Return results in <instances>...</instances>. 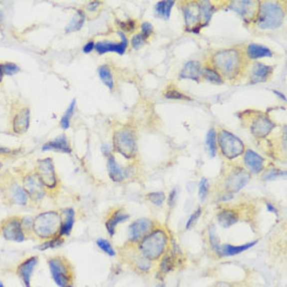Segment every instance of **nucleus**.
I'll use <instances>...</instances> for the list:
<instances>
[{
	"mask_svg": "<svg viewBox=\"0 0 287 287\" xmlns=\"http://www.w3.org/2000/svg\"><path fill=\"white\" fill-rule=\"evenodd\" d=\"M0 70L2 71L3 75L13 76L20 72V67L14 62H2L0 63Z\"/></svg>",
	"mask_w": 287,
	"mask_h": 287,
	"instance_id": "4c0bfd02",
	"label": "nucleus"
},
{
	"mask_svg": "<svg viewBox=\"0 0 287 287\" xmlns=\"http://www.w3.org/2000/svg\"><path fill=\"white\" fill-rule=\"evenodd\" d=\"M209 188H210L209 181L207 180L206 178L201 179L200 184H199V198H200L201 202H204L207 199V197H208Z\"/></svg>",
	"mask_w": 287,
	"mask_h": 287,
	"instance_id": "79ce46f5",
	"label": "nucleus"
},
{
	"mask_svg": "<svg viewBox=\"0 0 287 287\" xmlns=\"http://www.w3.org/2000/svg\"><path fill=\"white\" fill-rule=\"evenodd\" d=\"M117 34L120 38V42H113V41H108L103 40L95 43V51L102 55L108 52H115L118 53L120 55L124 54L126 48H128L129 41L128 38L125 37V33L123 31H118Z\"/></svg>",
	"mask_w": 287,
	"mask_h": 287,
	"instance_id": "f8f14e48",
	"label": "nucleus"
},
{
	"mask_svg": "<svg viewBox=\"0 0 287 287\" xmlns=\"http://www.w3.org/2000/svg\"><path fill=\"white\" fill-rule=\"evenodd\" d=\"M257 5V2L255 1H235L232 2V8L238 13L245 20H247L249 17L251 19L255 14V6Z\"/></svg>",
	"mask_w": 287,
	"mask_h": 287,
	"instance_id": "cd10ccee",
	"label": "nucleus"
},
{
	"mask_svg": "<svg viewBox=\"0 0 287 287\" xmlns=\"http://www.w3.org/2000/svg\"><path fill=\"white\" fill-rule=\"evenodd\" d=\"M180 250L177 248V250L174 248L170 252L165 253V254L161 258L160 262V272L166 275L170 272H172L176 268V263L178 261V255L182 254V253H179Z\"/></svg>",
	"mask_w": 287,
	"mask_h": 287,
	"instance_id": "b1692460",
	"label": "nucleus"
},
{
	"mask_svg": "<svg viewBox=\"0 0 287 287\" xmlns=\"http://www.w3.org/2000/svg\"><path fill=\"white\" fill-rule=\"evenodd\" d=\"M95 50V42L94 41H88L83 47V52L86 54L91 53L92 51Z\"/></svg>",
	"mask_w": 287,
	"mask_h": 287,
	"instance_id": "603ef678",
	"label": "nucleus"
},
{
	"mask_svg": "<svg viewBox=\"0 0 287 287\" xmlns=\"http://www.w3.org/2000/svg\"><path fill=\"white\" fill-rule=\"evenodd\" d=\"M42 152H59L63 154H71V147L66 135H60L54 139L46 142L41 147Z\"/></svg>",
	"mask_w": 287,
	"mask_h": 287,
	"instance_id": "a211bd4d",
	"label": "nucleus"
},
{
	"mask_svg": "<svg viewBox=\"0 0 287 287\" xmlns=\"http://www.w3.org/2000/svg\"><path fill=\"white\" fill-rule=\"evenodd\" d=\"M273 54L274 53L270 48L259 44L252 43L248 45L247 47V55L251 60H257L261 59V57H271Z\"/></svg>",
	"mask_w": 287,
	"mask_h": 287,
	"instance_id": "c85d7f7f",
	"label": "nucleus"
},
{
	"mask_svg": "<svg viewBox=\"0 0 287 287\" xmlns=\"http://www.w3.org/2000/svg\"><path fill=\"white\" fill-rule=\"evenodd\" d=\"M21 225L23 230L26 235H32V223H33V217L31 216H23L20 217Z\"/></svg>",
	"mask_w": 287,
	"mask_h": 287,
	"instance_id": "49530a36",
	"label": "nucleus"
},
{
	"mask_svg": "<svg viewBox=\"0 0 287 287\" xmlns=\"http://www.w3.org/2000/svg\"><path fill=\"white\" fill-rule=\"evenodd\" d=\"M146 198L153 205L157 207H161L165 201V194L163 192H152V193H148L146 195Z\"/></svg>",
	"mask_w": 287,
	"mask_h": 287,
	"instance_id": "37998d69",
	"label": "nucleus"
},
{
	"mask_svg": "<svg viewBox=\"0 0 287 287\" xmlns=\"http://www.w3.org/2000/svg\"><path fill=\"white\" fill-rule=\"evenodd\" d=\"M184 17H185L186 28L190 31L201 29L202 25V9L200 2H191L184 8Z\"/></svg>",
	"mask_w": 287,
	"mask_h": 287,
	"instance_id": "f3484780",
	"label": "nucleus"
},
{
	"mask_svg": "<svg viewBox=\"0 0 287 287\" xmlns=\"http://www.w3.org/2000/svg\"><path fill=\"white\" fill-rule=\"evenodd\" d=\"M202 211H203L202 208H199V209H197L191 214V216L189 217V220L187 221V224H186V229L187 230L190 229L195 223H197V221L199 220L200 216L202 215Z\"/></svg>",
	"mask_w": 287,
	"mask_h": 287,
	"instance_id": "09e8293b",
	"label": "nucleus"
},
{
	"mask_svg": "<svg viewBox=\"0 0 287 287\" xmlns=\"http://www.w3.org/2000/svg\"><path fill=\"white\" fill-rule=\"evenodd\" d=\"M5 195L13 205L27 206L30 202L28 194L26 193L25 189L23 188L22 184L16 180H11L6 184Z\"/></svg>",
	"mask_w": 287,
	"mask_h": 287,
	"instance_id": "ddd939ff",
	"label": "nucleus"
},
{
	"mask_svg": "<svg viewBox=\"0 0 287 287\" xmlns=\"http://www.w3.org/2000/svg\"><path fill=\"white\" fill-rule=\"evenodd\" d=\"M39 263V257L36 255L29 256L22 260L16 268V275L21 280L24 287H31V278Z\"/></svg>",
	"mask_w": 287,
	"mask_h": 287,
	"instance_id": "9b49d317",
	"label": "nucleus"
},
{
	"mask_svg": "<svg viewBox=\"0 0 287 287\" xmlns=\"http://www.w3.org/2000/svg\"><path fill=\"white\" fill-rule=\"evenodd\" d=\"M86 20V15L83 10H76L75 14L73 15L72 19L70 22L68 23V25L65 28L66 32H73V31H78L82 29L83 25L85 24Z\"/></svg>",
	"mask_w": 287,
	"mask_h": 287,
	"instance_id": "7c9ffc66",
	"label": "nucleus"
},
{
	"mask_svg": "<svg viewBox=\"0 0 287 287\" xmlns=\"http://www.w3.org/2000/svg\"><path fill=\"white\" fill-rule=\"evenodd\" d=\"M96 245L103 253H106L108 256L114 257L115 255H116V253H115V250L113 249V247H112V245H111V243H110L109 240L103 239V238H99V239L96 240Z\"/></svg>",
	"mask_w": 287,
	"mask_h": 287,
	"instance_id": "ea45409f",
	"label": "nucleus"
},
{
	"mask_svg": "<svg viewBox=\"0 0 287 287\" xmlns=\"http://www.w3.org/2000/svg\"><path fill=\"white\" fill-rule=\"evenodd\" d=\"M239 220L238 213L232 209H225L217 215V221L223 228L228 229L235 225Z\"/></svg>",
	"mask_w": 287,
	"mask_h": 287,
	"instance_id": "c756f323",
	"label": "nucleus"
},
{
	"mask_svg": "<svg viewBox=\"0 0 287 287\" xmlns=\"http://www.w3.org/2000/svg\"><path fill=\"white\" fill-rule=\"evenodd\" d=\"M267 209H268V211L271 212V213L278 214V210L276 209V207H275L273 204H271V203H267Z\"/></svg>",
	"mask_w": 287,
	"mask_h": 287,
	"instance_id": "13d9d810",
	"label": "nucleus"
},
{
	"mask_svg": "<svg viewBox=\"0 0 287 287\" xmlns=\"http://www.w3.org/2000/svg\"><path fill=\"white\" fill-rule=\"evenodd\" d=\"M61 214L56 211H44L33 217L32 235L41 240H48L60 235Z\"/></svg>",
	"mask_w": 287,
	"mask_h": 287,
	"instance_id": "f257e3e1",
	"label": "nucleus"
},
{
	"mask_svg": "<svg viewBox=\"0 0 287 287\" xmlns=\"http://www.w3.org/2000/svg\"><path fill=\"white\" fill-rule=\"evenodd\" d=\"M101 152L103 155L107 156V157L111 156L112 155V145L111 144H103L101 146Z\"/></svg>",
	"mask_w": 287,
	"mask_h": 287,
	"instance_id": "6e6d98bb",
	"label": "nucleus"
},
{
	"mask_svg": "<svg viewBox=\"0 0 287 287\" xmlns=\"http://www.w3.org/2000/svg\"><path fill=\"white\" fill-rule=\"evenodd\" d=\"M244 160H245V164L250 170L251 174L257 175L263 170L264 159L260 155L255 153L254 151H251V149L247 151L245 154Z\"/></svg>",
	"mask_w": 287,
	"mask_h": 287,
	"instance_id": "4be33fe9",
	"label": "nucleus"
},
{
	"mask_svg": "<svg viewBox=\"0 0 287 287\" xmlns=\"http://www.w3.org/2000/svg\"><path fill=\"white\" fill-rule=\"evenodd\" d=\"M107 167H108V174L112 181L114 182H122L130 176L129 169H123L118 163L116 159L113 155L108 157L107 161Z\"/></svg>",
	"mask_w": 287,
	"mask_h": 287,
	"instance_id": "6ab92c4d",
	"label": "nucleus"
},
{
	"mask_svg": "<svg viewBox=\"0 0 287 287\" xmlns=\"http://www.w3.org/2000/svg\"><path fill=\"white\" fill-rule=\"evenodd\" d=\"M130 218V215L122 212L121 210H116L114 211L106 221V229L111 237H113L116 233V228L118 225L121 223L128 221Z\"/></svg>",
	"mask_w": 287,
	"mask_h": 287,
	"instance_id": "393cba45",
	"label": "nucleus"
},
{
	"mask_svg": "<svg viewBox=\"0 0 287 287\" xmlns=\"http://www.w3.org/2000/svg\"><path fill=\"white\" fill-rule=\"evenodd\" d=\"M33 171L36 172L37 177L47 193L56 190L59 187V178L56 175L52 158L46 157L39 159Z\"/></svg>",
	"mask_w": 287,
	"mask_h": 287,
	"instance_id": "423d86ee",
	"label": "nucleus"
},
{
	"mask_svg": "<svg viewBox=\"0 0 287 287\" xmlns=\"http://www.w3.org/2000/svg\"><path fill=\"white\" fill-rule=\"evenodd\" d=\"M218 144L224 157L233 160L245 152V144L238 137L226 130L218 133Z\"/></svg>",
	"mask_w": 287,
	"mask_h": 287,
	"instance_id": "6e6552de",
	"label": "nucleus"
},
{
	"mask_svg": "<svg viewBox=\"0 0 287 287\" xmlns=\"http://www.w3.org/2000/svg\"><path fill=\"white\" fill-rule=\"evenodd\" d=\"M202 70L203 69L199 62L190 61L183 67L180 72V77L182 79H193L198 82L202 77Z\"/></svg>",
	"mask_w": 287,
	"mask_h": 287,
	"instance_id": "a878e982",
	"label": "nucleus"
},
{
	"mask_svg": "<svg viewBox=\"0 0 287 287\" xmlns=\"http://www.w3.org/2000/svg\"><path fill=\"white\" fill-rule=\"evenodd\" d=\"M67 287H74V286L71 284V285H69V286H67Z\"/></svg>",
	"mask_w": 287,
	"mask_h": 287,
	"instance_id": "69168bd1",
	"label": "nucleus"
},
{
	"mask_svg": "<svg viewBox=\"0 0 287 287\" xmlns=\"http://www.w3.org/2000/svg\"><path fill=\"white\" fill-rule=\"evenodd\" d=\"M285 11L277 2L266 1L259 5L257 25L260 29H276L282 25Z\"/></svg>",
	"mask_w": 287,
	"mask_h": 287,
	"instance_id": "20e7f679",
	"label": "nucleus"
},
{
	"mask_svg": "<svg viewBox=\"0 0 287 287\" xmlns=\"http://www.w3.org/2000/svg\"><path fill=\"white\" fill-rule=\"evenodd\" d=\"M75 106H76V99L73 98L71 100V102L69 103L67 110L65 111L64 115H63L61 120H60L61 128L63 130H65V131L70 128V121H71V118H72L73 114H74V111H75Z\"/></svg>",
	"mask_w": 287,
	"mask_h": 287,
	"instance_id": "72a5a7b5",
	"label": "nucleus"
},
{
	"mask_svg": "<svg viewBox=\"0 0 287 287\" xmlns=\"http://www.w3.org/2000/svg\"><path fill=\"white\" fill-rule=\"evenodd\" d=\"M97 73H98V76H99L101 82L106 85V87L110 91H113V89H114V77H113V73H112L110 66H108L106 64L100 65L97 68Z\"/></svg>",
	"mask_w": 287,
	"mask_h": 287,
	"instance_id": "2f4dec72",
	"label": "nucleus"
},
{
	"mask_svg": "<svg viewBox=\"0 0 287 287\" xmlns=\"http://www.w3.org/2000/svg\"><path fill=\"white\" fill-rule=\"evenodd\" d=\"M168 236L161 229L152 231L139 243L141 255L148 260H157L162 257L167 250Z\"/></svg>",
	"mask_w": 287,
	"mask_h": 287,
	"instance_id": "7ed1b4c3",
	"label": "nucleus"
},
{
	"mask_svg": "<svg viewBox=\"0 0 287 287\" xmlns=\"http://www.w3.org/2000/svg\"><path fill=\"white\" fill-rule=\"evenodd\" d=\"M135 266H136V269L139 272L148 273L152 269V262L151 260H148L147 258L141 255L140 257H138L135 260Z\"/></svg>",
	"mask_w": 287,
	"mask_h": 287,
	"instance_id": "a19ab883",
	"label": "nucleus"
},
{
	"mask_svg": "<svg viewBox=\"0 0 287 287\" xmlns=\"http://www.w3.org/2000/svg\"><path fill=\"white\" fill-rule=\"evenodd\" d=\"M216 132L214 129H211L208 134H207V139H206V143H207V147H208V151L211 157H215L216 153H217V142H216Z\"/></svg>",
	"mask_w": 287,
	"mask_h": 287,
	"instance_id": "c9c22d12",
	"label": "nucleus"
},
{
	"mask_svg": "<svg viewBox=\"0 0 287 287\" xmlns=\"http://www.w3.org/2000/svg\"><path fill=\"white\" fill-rule=\"evenodd\" d=\"M273 72V67L262 64V63H255L252 67V71L250 75V82L251 84H258L263 83L269 79Z\"/></svg>",
	"mask_w": 287,
	"mask_h": 287,
	"instance_id": "412c9836",
	"label": "nucleus"
},
{
	"mask_svg": "<svg viewBox=\"0 0 287 287\" xmlns=\"http://www.w3.org/2000/svg\"><path fill=\"white\" fill-rule=\"evenodd\" d=\"M258 243L257 240L252 241V243L246 244V245H240V246H232V245H222L220 252H218V256L222 257H228V256H235L239 255L241 253H244L248 251L249 249L254 247Z\"/></svg>",
	"mask_w": 287,
	"mask_h": 287,
	"instance_id": "bb28decb",
	"label": "nucleus"
},
{
	"mask_svg": "<svg viewBox=\"0 0 287 287\" xmlns=\"http://www.w3.org/2000/svg\"><path fill=\"white\" fill-rule=\"evenodd\" d=\"M174 0H165V1H159L156 4V13L159 17L163 18L164 20H168L170 17L171 13V8L175 5Z\"/></svg>",
	"mask_w": 287,
	"mask_h": 287,
	"instance_id": "473e14b6",
	"label": "nucleus"
},
{
	"mask_svg": "<svg viewBox=\"0 0 287 287\" xmlns=\"http://www.w3.org/2000/svg\"><path fill=\"white\" fill-rule=\"evenodd\" d=\"M52 280L59 287H67L72 284L73 272L69 261L62 256L50 257L47 260Z\"/></svg>",
	"mask_w": 287,
	"mask_h": 287,
	"instance_id": "39448f33",
	"label": "nucleus"
},
{
	"mask_svg": "<svg viewBox=\"0 0 287 287\" xmlns=\"http://www.w3.org/2000/svg\"><path fill=\"white\" fill-rule=\"evenodd\" d=\"M101 5V2L99 1H93V2H89V4L87 5V9L89 11H94L97 9V7H99Z\"/></svg>",
	"mask_w": 287,
	"mask_h": 287,
	"instance_id": "4d7b16f0",
	"label": "nucleus"
},
{
	"mask_svg": "<svg viewBox=\"0 0 287 287\" xmlns=\"http://www.w3.org/2000/svg\"><path fill=\"white\" fill-rule=\"evenodd\" d=\"M156 287H165V285L163 283H159Z\"/></svg>",
	"mask_w": 287,
	"mask_h": 287,
	"instance_id": "e2e57ef3",
	"label": "nucleus"
},
{
	"mask_svg": "<svg viewBox=\"0 0 287 287\" xmlns=\"http://www.w3.org/2000/svg\"><path fill=\"white\" fill-rule=\"evenodd\" d=\"M0 287H5V286H4V284H3L1 281H0Z\"/></svg>",
	"mask_w": 287,
	"mask_h": 287,
	"instance_id": "0e129e2a",
	"label": "nucleus"
},
{
	"mask_svg": "<svg viewBox=\"0 0 287 287\" xmlns=\"http://www.w3.org/2000/svg\"><path fill=\"white\" fill-rule=\"evenodd\" d=\"M146 43V39L142 36L141 33H138V34H135V36L132 37L131 39V45H132V47L134 49H139L141 48L142 46Z\"/></svg>",
	"mask_w": 287,
	"mask_h": 287,
	"instance_id": "de8ad7c7",
	"label": "nucleus"
},
{
	"mask_svg": "<svg viewBox=\"0 0 287 287\" xmlns=\"http://www.w3.org/2000/svg\"><path fill=\"white\" fill-rule=\"evenodd\" d=\"M285 175H286L285 171H281L279 169H267L266 171H264V174L262 175V179L266 181H270V180H275L278 177H282Z\"/></svg>",
	"mask_w": 287,
	"mask_h": 287,
	"instance_id": "a18cd8bd",
	"label": "nucleus"
},
{
	"mask_svg": "<svg viewBox=\"0 0 287 287\" xmlns=\"http://www.w3.org/2000/svg\"><path fill=\"white\" fill-rule=\"evenodd\" d=\"M4 22V14H3V10H0V27L2 26Z\"/></svg>",
	"mask_w": 287,
	"mask_h": 287,
	"instance_id": "bf43d9fd",
	"label": "nucleus"
},
{
	"mask_svg": "<svg viewBox=\"0 0 287 287\" xmlns=\"http://www.w3.org/2000/svg\"><path fill=\"white\" fill-rule=\"evenodd\" d=\"M211 63L215 70L227 78H234L243 67V56L235 49H227L213 54Z\"/></svg>",
	"mask_w": 287,
	"mask_h": 287,
	"instance_id": "f03ea898",
	"label": "nucleus"
},
{
	"mask_svg": "<svg viewBox=\"0 0 287 287\" xmlns=\"http://www.w3.org/2000/svg\"><path fill=\"white\" fill-rule=\"evenodd\" d=\"M120 27L124 31H132L136 27V22L134 20H128L125 22H120Z\"/></svg>",
	"mask_w": 287,
	"mask_h": 287,
	"instance_id": "3c124183",
	"label": "nucleus"
},
{
	"mask_svg": "<svg viewBox=\"0 0 287 287\" xmlns=\"http://www.w3.org/2000/svg\"><path fill=\"white\" fill-rule=\"evenodd\" d=\"M209 240H210V245L212 250L215 252V254L218 255V252H220L221 249V244H220V238H218L216 229L214 226H211L209 228Z\"/></svg>",
	"mask_w": 287,
	"mask_h": 287,
	"instance_id": "58836bf2",
	"label": "nucleus"
},
{
	"mask_svg": "<svg viewBox=\"0 0 287 287\" xmlns=\"http://www.w3.org/2000/svg\"><path fill=\"white\" fill-rule=\"evenodd\" d=\"M166 98L169 99H181V100H191L190 97H188L187 95L181 93L180 91H178L177 89H169L167 90L165 93H164Z\"/></svg>",
	"mask_w": 287,
	"mask_h": 287,
	"instance_id": "c03bdc74",
	"label": "nucleus"
},
{
	"mask_svg": "<svg viewBox=\"0 0 287 287\" xmlns=\"http://www.w3.org/2000/svg\"><path fill=\"white\" fill-rule=\"evenodd\" d=\"M64 238L61 236H56L54 238L48 239V240H44L43 243L38 247L40 251H46V250H50V249H55L59 248L64 244Z\"/></svg>",
	"mask_w": 287,
	"mask_h": 287,
	"instance_id": "e433bc0d",
	"label": "nucleus"
},
{
	"mask_svg": "<svg viewBox=\"0 0 287 287\" xmlns=\"http://www.w3.org/2000/svg\"><path fill=\"white\" fill-rule=\"evenodd\" d=\"M113 144L115 151L125 157L126 159H131L136 155V137L132 130L120 129L115 132Z\"/></svg>",
	"mask_w": 287,
	"mask_h": 287,
	"instance_id": "0eeeda50",
	"label": "nucleus"
},
{
	"mask_svg": "<svg viewBox=\"0 0 287 287\" xmlns=\"http://www.w3.org/2000/svg\"><path fill=\"white\" fill-rule=\"evenodd\" d=\"M176 200H177V190L174 189V190H171V192L168 195V199H167V203H168V206L170 207V208L175 206Z\"/></svg>",
	"mask_w": 287,
	"mask_h": 287,
	"instance_id": "864d4df0",
	"label": "nucleus"
},
{
	"mask_svg": "<svg viewBox=\"0 0 287 287\" xmlns=\"http://www.w3.org/2000/svg\"><path fill=\"white\" fill-rule=\"evenodd\" d=\"M61 214V230L60 235L61 237H68L71 234L72 229L75 223V211L72 208L65 209Z\"/></svg>",
	"mask_w": 287,
	"mask_h": 287,
	"instance_id": "5701e85b",
	"label": "nucleus"
},
{
	"mask_svg": "<svg viewBox=\"0 0 287 287\" xmlns=\"http://www.w3.org/2000/svg\"><path fill=\"white\" fill-rule=\"evenodd\" d=\"M250 181V174L245 169H235L231 174L228 175L225 180V188L229 193L238 192L243 189Z\"/></svg>",
	"mask_w": 287,
	"mask_h": 287,
	"instance_id": "2eb2a0df",
	"label": "nucleus"
},
{
	"mask_svg": "<svg viewBox=\"0 0 287 287\" xmlns=\"http://www.w3.org/2000/svg\"><path fill=\"white\" fill-rule=\"evenodd\" d=\"M154 228L153 221L148 218H140L134 222L129 228V240L132 244L140 243V241L152 232Z\"/></svg>",
	"mask_w": 287,
	"mask_h": 287,
	"instance_id": "dca6fc26",
	"label": "nucleus"
},
{
	"mask_svg": "<svg viewBox=\"0 0 287 287\" xmlns=\"http://www.w3.org/2000/svg\"><path fill=\"white\" fill-rule=\"evenodd\" d=\"M22 186L25 189L30 202L32 203H39L43 201L45 195L47 194V191L45 190L42 183L37 177L36 172L33 170L26 172V174L22 177Z\"/></svg>",
	"mask_w": 287,
	"mask_h": 287,
	"instance_id": "9d476101",
	"label": "nucleus"
},
{
	"mask_svg": "<svg viewBox=\"0 0 287 287\" xmlns=\"http://www.w3.org/2000/svg\"><path fill=\"white\" fill-rule=\"evenodd\" d=\"M30 125V110L26 106L17 108L11 118V131L16 135L27 133Z\"/></svg>",
	"mask_w": 287,
	"mask_h": 287,
	"instance_id": "4468645a",
	"label": "nucleus"
},
{
	"mask_svg": "<svg viewBox=\"0 0 287 287\" xmlns=\"http://www.w3.org/2000/svg\"><path fill=\"white\" fill-rule=\"evenodd\" d=\"M3 77H4V75H3L2 71H1V70H0V85H1V83H2V80H3Z\"/></svg>",
	"mask_w": 287,
	"mask_h": 287,
	"instance_id": "680f3d73",
	"label": "nucleus"
},
{
	"mask_svg": "<svg viewBox=\"0 0 287 287\" xmlns=\"http://www.w3.org/2000/svg\"><path fill=\"white\" fill-rule=\"evenodd\" d=\"M153 31H154V28H153V25L151 24V23H149V22L142 23V25H141V34L145 39H147L148 37H151L152 34H153Z\"/></svg>",
	"mask_w": 287,
	"mask_h": 287,
	"instance_id": "8fccbe9b",
	"label": "nucleus"
},
{
	"mask_svg": "<svg viewBox=\"0 0 287 287\" xmlns=\"http://www.w3.org/2000/svg\"><path fill=\"white\" fill-rule=\"evenodd\" d=\"M275 123L267 118L266 116H259L252 123L251 131L255 137L257 138H264L267 137L272 130L274 129Z\"/></svg>",
	"mask_w": 287,
	"mask_h": 287,
	"instance_id": "aec40b11",
	"label": "nucleus"
},
{
	"mask_svg": "<svg viewBox=\"0 0 287 287\" xmlns=\"http://www.w3.org/2000/svg\"><path fill=\"white\" fill-rule=\"evenodd\" d=\"M0 234L5 240L14 243H23L27 237L18 216H10L0 223Z\"/></svg>",
	"mask_w": 287,
	"mask_h": 287,
	"instance_id": "1a4fd4ad",
	"label": "nucleus"
},
{
	"mask_svg": "<svg viewBox=\"0 0 287 287\" xmlns=\"http://www.w3.org/2000/svg\"><path fill=\"white\" fill-rule=\"evenodd\" d=\"M273 92H274V93H275L276 95H278V96H279V97H280V98H281L282 100L286 101V97H285V96H284V95H283L282 93H280V92H279V91H276V90H274Z\"/></svg>",
	"mask_w": 287,
	"mask_h": 287,
	"instance_id": "052dcab7",
	"label": "nucleus"
},
{
	"mask_svg": "<svg viewBox=\"0 0 287 287\" xmlns=\"http://www.w3.org/2000/svg\"><path fill=\"white\" fill-rule=\"evenodd\" d=\"M16 151L14 149H11L9 147L3 146V145H0V156H7V155H11L14 154Z\"/></svg>",
	"mask_w": 287,
	"mask_h": 287,
	"instance_id": "5fc2aeb1",
	"label": "nucleus"
},
{
	"mask_svg": "<svg viewBox=\"0 0 287 287\" xmlns=\"http://www.w3.org/2000/svg\"><path fill=\"white\" fill-rule=\"evenodd\" d=\"M202 76L213 84L221 85L224 83V79H223L222 75L218 73L215 69L212 67L204 68L202 70Z\"/></svg>",
	"mask_w": 287,
	"mask_h": 287,
	"instance_id": "f704fd0d",
	"label": "nucleus"
}]
</instances>
